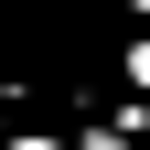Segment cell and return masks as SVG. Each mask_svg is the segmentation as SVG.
<instances>
[{
  "label": "cell",
  "mask_w": 150,
  "mask_h": 150,
  "mask_svg": "<svg viewBox=\"0 0 150 150\" xmlns=\"http://www.w3.org/2000/svg\"><path fill=\"white\" fill-rule=\"evenodd\" d=\"M118 86H139V97H150V32H129V43H118Z\"/></svg>",
  "instance_id": "1"
}]
</instances>
